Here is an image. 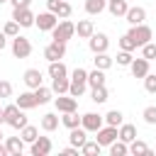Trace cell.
Masks as SVG:
<instances>
[{
  "label": "cell",
  "mask_w": 156,
  "mask_h": 156,
  "mask_svg": "<svg viewBox=\"0 0 156 156\" xmlns=\"http://www.w3.org/2000/svg\"><path fill=\"white\" fill-rule=\"evenodd\" d=\"M22 110H32V107H37V98H34V90H24V93H20V98L15 100Z\"/></svg>",
  "instance_id": "cell-20"
},
{
  "label": "cell",
  "mask_w": 156,
  "mask_h": 156,
  "mask_svg": "<svg viewBox=\"0 0 156 156\" xmlns=\"http://www.w3.org/2000/svg\"><path fill=\"white\" fill-rule=\"evenodd\" d=\"M107 88L105 85H95V88H90V100L93 102H98V105H102V102H107Z\"/></svg>",
  "instance_id": "cell-26"
},
{
  "label": "cell",
  "mask_w": 156,
  "mask_h": 156,
  "mask_svg": "<svg viewBox=\"0 0 156 156\" xmlns=\"http://www.w3.org/2000/svg\"><path fill=\"white\" fill-rule=\"evenodd\" d=\"M68 139H71V144L73 146H83L85 141H88V129H83V127H73L71 129V134H68Z\"/></svg>",
  "instance_id": "cell-21"
},
{
  "label": "cell",
  "mask_w": 156,
  "mask_h": 156,
  "mask_svg": "<svg viewBox=\"0 0 156 156\" xmlns=\"http://www.w3.org/2000/svg\"><path fill=\"white\" fill-rule=\"evenodd\" d=\"M29 54H32V41L27 37H22V34L12 37V56L15 58H27Z\"/></svg>",
  "instance_id": "cell-5"
},
{
  "label": "cell",
  "mask_w": 156,
  "mask_h": 156,
  "mask_svg": "<svg viewBox=\"0 0 156 156\" xmlns=\"http://www.w3.org/2000/svg\"><path fill=\"white\" fill-rule=\"evenodd\" d=\"M88 85H90V88H95V85H105V71H102V68L88 71Z\"/></svg>",
  "instance_id": "cell-29"
},
{
  "label": "cell",
  "mask_w": 156,
  "mask_h": 156,
  "mask_svg": "<svg viewBox=\"0 0 156 156\" xmlns=\"http://www.w3.org/2000/svg\"><path fill=\"white\" fill-rule=\"evenodd\" d=\"M105 124V115H98V112H85L80 117V127L88 129V132H98L100 127Z\"/></svg>",
  "instance_id": "cell-11"
},
{
  "label": "cell",
  "mask_w": 156,
  "mask_h": 156,
  "mask_svg": "<svg viewBox=\"0 0 156 156\" xmlns=\"http://www.w3.org/2000/svg\"><path fill=\"white\" fill-rule=\"evenodd\" d=\"M34 24L39 27V32H51V29L58 24V17H56L51 10H46V12H39V15H37Z\"/></svg>",
  "instance_id": "cell-8"
},
{
  "label": "cell",
  "mask_w": 156,
  "mask_h": 156,
  "mask_svg": "<svg viewBox=\"0 0 156 156\" xmlns=\"http://www.w3.org/2000/svg\"><path fill=\"white\" fill-rule=\"evenodd\" d=\"M124 122V115L119 112V110H110L107 115H105V124H112V127H119Z\"/></svg>",
  "instance_id": "cell-35"
},
{
  "label": "cell",
  "mask_w": 156,
  "mask_h": 156,
  "mask_svg": "<svg viewBox=\"0 0 156 156\" xmlns=\"http://www.w3.org/2000/svg\"><path fill=\"white\" fill-rule=\"evenodd\" d=\"M127 34L134 39V44H136V46L149 44V41H151V37H154V32H151V27H149V24H134Z\"/></svg>",
  "instance_id": "cell-4"
},
{
  "label": "cell",
  "mask_w": 156,
  "mask_h": 156,
  "mask_svg": "<svg viewBox=\"0 0 156 156\" xmlns=\"http://www.w3.org/2000/svg\"><path fill=\"white\" fill-rule=\"evenodd\" d=\"M85 88H88V71L85 68H76L71 73V88H68V93L73 98H80L85 93Z\"/></svg>",
  "instance_id": "cell-2"
},
{
  "label": "cell",
  "mask_w": 156,
  "mask_h": 156,
  "mask_svg": "<svg viewBox=\"0 0 156 156\" xmlns=\"http://www.w3.org/2000/svg\"><path fill=\"white\" fill-rule=\"evenodd\" d=\"M2 122H5V110L0 107V124H2Z\"/></svg>",
  "instance_id": "cell-49"
},
{
  "label": "cell",
  "mask_w": 156,
  "mask_h": 156,
  "mask_svg": "<svg viewBox=\"0 0 156 156\" xmlns=\"http://www.w3.org/2000/svg\"><path fill=\"white\" fill-rule=\"evenodd\" d=\"M73 34H76V24L71 20H61L51 29V39L54 41H68V39H73Z\"/></svg>",
  "instance_id": "cell-3"
},
{
  "label": "cell",
  "mask_w": 156,
  "mask_h": 156,
  "mask_svg": "<svg viewBox=\"0 0 156 156\" xmlns=\"http://www.w3.org/2000/svg\"><path fill=\"white\" fill-rule=\"evenodd\" d=\"M66 56V41H51L44 46V58L46 61H61Z\"/></svg>",
  "instance_id": "cell-9"
},
{
  "label": "cell",
  "mask_w": 156,
  "mask_h": 156,
  "mask_svg": "<svg viewBox=\"0 0 156 156\" xmlns=\"http://www.w3.org/2000/svg\"><path fill=\"white\" fill-rule=\"evenodd\" d=\"M29 146H32V149H29L32 156H46V154H51V149H54V144H51L49 136H37Z\"/></svg>",
  "instance_id": "cell-13"
},
{
  "label": "cell",
  "mask_w": 156,
  "mask_h": 156,
  "mask_svg": "<svg viewBox=\"0 0 156 156\" xmlns=\"http://www.w3.org/2000/svg\"><path fill=\"white\" fill-rule=\"evenodd\" d=\"M129 154H134V156H149V154H151V149H149L141 139H134V141L129 144Z\"/></svg>",
  "instance_id": "cell-30"
},
{
  "label": "cell",
  "mask_w": 156,
  "mask_h": 156,
  "mask_svg": "<svg viewBox=\"0 0 156 156\" xmlns=\"http://www.w3.org/2000/svg\"><path fill=\"white\" fill-rule=\"evenodd\" d=\"M5 110V124H10L12 129H22L24 124H29L27 122V117H24V110L15 102V105H7V107H2Z\"/></svg>",
  "instance_id": "cell-1"
},
{
  "label": "cell",
  "mask_w": 156,
  "mask_h": 156,
  "mask_svg": "<svg viewBox=\"0 0 156 156\" xmlns=\"http://www.w3.org/2000/svg\"><path fill=\"white\" fill-rule=\"evenodd\" d=\"M2 2H10V0H0V5H2Z\"/></svg>",
  "instance_id": "cell-51"
},
{
  "label": "cell",
  "mask_w": 156,
  "mask_h": 156,
  "mask_svg": "<svg viewBox=\"0 0 156 156\" xmlns=\"http://www.w3.org/2000/svg\"><path fill=\"white\" fill-rule=\"evenodd\" d=\"M22 80H24V85H27L29 90H34V88L41 85V71H39V68H27L24 76H22Z\"/></svg>",
  "instance_id": "cell-15"
},
{
  "label": "cell",
  "mask_w": 156,
  "mask_h": 156,
  "mask_svg": "<svg viewBox=\"0 0 156 156\" xmlns=\"http://www.w3.org/2000/svg\"><path fill=\"white\" fill-rule=\"evenodd\" d=\"M88 46H90L93 54H102V51H107L110 39H107V34H102V32H93V37L88 39Z\"/></svg>",
  "instance_id": "cell-12"
},
{
  "label": "cell",
  "mask_w": 156,
  "mask_h": 156,
  "mask_svg": "<svg viewBox=\"0 0 156 156\" xmlns=\"http://www.w3.org/2000/svg\"><path fill=\"white\" fill-rule=\"evenodd\" d=\"M93 32H95L93 20H80V22L76 24V34H78L80 39H90V37H93Z\"/></svg>",
  "instance_id": "cell-22"
},
{
  "label": "cell",
  "mask_w": 156,
  "mask_h": 156,
  "mask_svg": "<svg viewBox=\"0 0 156 156\" xmlns=\"http://www.w3.org/2000/svg\"><path fill=\"white\" fill-rule=\"evenodd\" d=\"M0 156H10V151H7V146L0 141Z\"/></svg>",
  "instance_id": "cell-48"
},
{
  "label": "cell",
  "mask_w": 156,
  "mask_h": 156,
  "mask_svg": "<svg viewBox=\"0 0 156 156\" xmlns=\"http://www.w3.org/2000/svg\"><path fill=\"white\" fill-rule=\"evenodd\" d=\"M129 154V144L122 141V139H115L110 144V156H127Z\"/></svg>",
  "instance_id": "cell-27"
},
{
  "label": "cell",
  "mask_w": 156,
  "mask_h": 156,
  "mask_svg": "<svg viewBox=\"0 0 156 156\" xmlns=\"http://www.w3.org/2000/svg\"><path fill=\"white\" fill-rule=\"evenodd\" d=\"M117 132H119L117 139H122V141H127V144H132V141L136 139V127H134V124H124V122H122Z\"/></svg>",
  "instance_id": "cell-23"
},
{
  "label": "cell",
  "mask_w": 156,
  "mask_h": 156,
  "mask_svg": "<svg viewBox=\"0 0 156 156\" xmlns=\"http://www.w3.org/2000/svg\"><path fill=\"white\" fill-rule=\"evenodd\" d=\"M20 136H22L27 144H32V141L39 136V129H37V127H32V124H24V127L20 129Z\"/></svg>",
  "instance_id": "cell-34"
},
{
  "label": "cell",
  "mask_w": 156,
  "mask_h": 156,
  "mask_svg": "<svg viewBox=\"0 0 156 156\" xmlns=\"http://www.w3.org/2000/svg\"><path fill=\"white\" fill-rule=\"evenodd\" d=\"M117 129H119V127H112V124H102V127L95 132V134H98V136H95V141H98L100 146H110V144H112V141L119 136V132H117Z\"/></svg>",
  "instance_id": "cell-6"
},
{
  "label": "cell",
  "mask_w": 156,
  "mask_h": 156,
  "mask_svg": "<svg viewBox=\"0 0 156 156\" xmlns=\"http://www.w3.org/2000/svg\"><path fill=\"white\" fill-rule=\"evenodd\" d=\"M107 7V0H85V12L88 15H100Z\"/></svg>",
  "instance_id": "cell-31"
},
{
  "label": "cell",
  "mask_w": 156,
  "mask_h": 156,
  "mask_svg": "<svg viewBox=\"0 0 156 156\" xmlns=\"http://www.w3.org/2000/svg\"><path fill=\"white\" fill-rule=\"evenodd\" d=\"M34 98H37V105H46V102H51V100H54V90H51V88L39 85V88H34Z\"/></svg>",
  "instance_id": "cell-24"
},
{
  "label": "cell",
  "mask_w": 156,
  "mask_h": 156,
  "mask_svg": "<svg viewBox=\"0 0 156 156\" xmlns=\"http://www.w3.org/2000/svg\"><path fill=\"white\" fill-rule=\"evenodd\" d=\"M68 88H71V78H68V76L51 78V90H54L56 95H63V93H68Z\"/></svg>",
  "instance_id": "cell-19"
},
{
  "label": "cell",
  "mask_w": 156,
  "mask_h": 156,
  "mask_svg": "<svg viewBox=\"0 0 156 156\" xmlns=\"http://www.w3.org/2000/svg\"><path fill=\"white\" fill-rule=\"evenodd\" d=\"M2 32H5V34H7L10 39H12V37H17V34H20V24H17L15 20H10V22H5V27H2Z\"/></svg>",
  "instance_id": "cell-40"
},
{
  "label": "cell",
  "mask_w": 156,
  "mask_h": 156,
  "mask_svg": "<svg viewBox=\"0 0 156 156\" xmlns=\"http://www.w3.org/2000/svg\"><path fill=\"white\" fill-rule=\"evenodd\" d=\"M93 63H95V68H102V71H107V68L115 63V58H112V56H107V51H102V54H95Z\"/></svg>",
  "instance_id": "cell-28"
},
{
  "label": "cell",
  "mask_w": 156,
  "mask_h": 156,
  "mask_svg": "<svg viewBox=\"0 0 156 156\" xmlns=\"http://www.w3.org/2000/svg\"><path fill=\"white\" fill-rule=\"evenodd\" d=\"M54 105L58 112H76L78 110V98H73L71 93H63L58 98H54Z\"/></svg>",
  "instance_id": "cell-10"
},
{
  "label": "cell",
  "mask_w": 156,
  "mask_h": 156,
  "mask_svg": "<svg viewBox=\"0 0 156 156\" xmlns=\"http://www.w3.org/2000/svg\"><path fill=\"white\" fill-rule=\"evenodd\" d=\"M100 149H102V146H100L98 141H90V139H88V141L80 146V154H85V156H95V154H100Z\"/></svg>",
  "instance_id": "cell-36"
},
{
  "label": "cell",
  "mask_w": 156,
  "mask_h": 156,
  "mask_svg": "<svg viewBox=\"0 0 156 156\" xmlns=\"http://www.w3.org/2000/svg\"><path fill=\"white\" fill-rule=\"evenodd\" d=\"M61 154H63V156H78V146H73V144H71V146L61 149Z\"/></svg>",
  "instance_id": "cell-45"
},
{
  "label": "cell",
  "mask_w": 156,
  "mask_h": 156,
  "mask_svg": "<svg viewBox=\"0 0 156 156\" xmlns=\"http://www.w3.org/2000/svg\"><path fill=\"white\" fill-rule=\"evenodd\" d=\"M10 95H12V83L10 80H0V100H5Z\"/></svg>",
  "instance_id": "cell-44"
},
{
  "label": "cell",
  "mask_w": 156,
  "mask_h": 156,
  "mask_svg": "<svg viewBox=\"0 0 156 156\" xmlns=\"http://www.w3.org/2000/svg\"><path fill=\"white\" fill-rule=\"evenodd\" d=\"M141 117H144V122H146V124H156V105H149V107H144Z\"/></svg>",
  "instance_id": "cell-39"
},
{
  "label": "cell",
  "mask_w": 156,
  "mask_h": 156,
  "mask_svg": "<svg viewBox=\"0 0 156 156\" xmlns=\"http://www.w3.org/2000/svg\"><path fill=\"white\" fill-rule=\"evenodd\" d=\"M115 61H117V66H129L134 61V56H132V51H122L119 49V54L115 56Z\"/></svg>",
  "instance_id": "cell-38"
},
{
  "label": "cell",
  "mask_w": 156,
  "mask_h": 156,
  "mask_svg": "<svg viewBox=\"0 0 156 156\" xmlns=\"http://www.w3.org/2000/svg\"><path fill=\"white\" fill-rule=\"evenodd\" d=\"M58 115H54V112H46L44 117H41V129L44 132H54V129H58Z\"/></svg>",
  "instance_id": "cell-25"
},
{
  "label": "cell",
  "mask_w": 156,
  "mask_h": 156,
  "mask_svg": "<svg viewBox=\"0 0 156 156\" xmlns=\"http://www.w3.org/2000/svg\"><path fill=\"white\" fill-rule=\"evenodd\" d=\"M12 2V7H29L32 5V0H10Z\"/></svg>",
  "instance_id": "cell-46"
},
{
  "label": "cell",
  "mask_w": 156,
  "mask_h": 156,
  "mask_svg": "<svg viewBox=\"0 0 156 156\" xmlns=\"http://www.w3.org/2000/svg\"><path fill=\"white\" fill-rule=\"evenodd\" d=\"M2 136H5V134H2V129H0V141H2Z\"/></svg>",
  "instance_id": "cell-50"
},
{
  "label": "cell",
  "mask_w": 156,
  "mask_h": 156,
  "mask_svg": "<svg viewBox=\"0 0 156 156\" xmlns=\"http://www.w3.org/2000/svg\"><path fill=\"white\" fill-rule=\"evenodd\" d=\"M49 76H51V78L68 76V68L63 66V61H49Z\"/></svg>",
  "instance_id": "cell-32"
},
{
  "label": "cell",
  "mask_w": 156,
  "mask_h": 156,
  "mask_svg": "<svg viewBox=\"0 0 156 156\" xmlns=\"http://www.w3.org/2000/svg\"><path fill=\"white\" fill-rule=\"evenodd\" d=\"M5 46H7V34H5L2 29H0V51H2Z\"/></svg>",
  "instance_id": "cell-47"
},
{
  "label": "cell",
  "mask_w": 156,
  "mask_h": 156,
  "mask_svg": "<svg viewBox=\"0 0 156 156\" xmlns=\"http://www.w3.org/2000/svg\"><path fill=\"white\" fill-rule=\"evenodd\" d=\"M119 49H122V51H134L136 44H134V39H132L129 34H124V37H119Z\"/></svg>",
  "instance_id": "cell-41"
},
{
  "label": "cell",
  "mask_w": 156,
  "mask_h": 156,
  "mask_svg": "<svg viewBox=\"0 0 156 156\" xmlns=\"http://www.w3.org/2000/svg\"><path fill=\"white\" fill-rule=\"evenodd\" d=\"M61 124H63V127H68V129H73V127H80V117H78V112H63V117H61Z\"/></svg>",
  "instance_id": "cell-33"
},
{
  "label": "cell",
  "mask_w": 156,
  "mask_h": 156,
  "mask_svg": "<svg viewBox=\"0 0 156 156\" xmlns=\"http://www.w3.org/2000/svg\"><path fill=\"white\" fill-rule=\"evenodd\" d=\"M129 71H132V76L134 78H144L146 73H149V58H134L132 63H129Z\"/></svg>",
  "instance_id": "cell-16"
},
{
  "label": "cell",
  "mask_w": 156,
  "mask_h": 156,
  "mask_svg": "<svg viewBox=\"0 0 156 156\" xmlns=\"http://www.w3.org/2000/svg\"><path fill=\"white\" fill-rule=\"evenodd\" d=\"M54 15H56V17H61V20H66V17H71V2H68V0H61Z\"/></svg>",
  "instance_id": "cell-37"
},
{
  "label": "cell",
  "mask_w": 156,
  "mask_h": 156,
  "mask_svg": "<svg viewBox=\"0 0 156 156\" xmlns=\"http://www.w3.org/2000/svg\"><path fill=\"white\" fill-rule=\"evenodd\" d=\"M107 10L112 17H124L129 5H127V0H107Z\"/></svg>",
  "instance_id": "cell-18"
},
{
  "label": "cell",
  "mask_w": 156,
  "mask_h": 156,
  "mask_svg": "<svg viewBox=\"0 0 156 156\" xmlns=\"http://www.w3.org/2000/svg\"><path fill=\"white\" fill-rule=\"evenodd\" d=\"M141 56L149 58V61H154V58H156V44H154V41L144 44V46H141Z\"/></svg>",
  "instance_id": "cell-42"
},
{
  "label": "cell",
  "mask_w": 156,
  "mask_h": 156,
  "mask_svg": "<svg viewBox=\"0 0 156 156\" xmlns=\"http://www.w3.org/2000/svg\"><path fill=\"white\" fill-rule=\"evenodd\" d=\"M24 139L22 136H5V146H7V151H10V156H20L22 151H24Z\"/></svg>",
  "instance_id": "cell-17"
},
{
  "label": "cell",
  "mask_w": 156,
  "mask_h": 156,
  "mask_svg": "<svg viewBox=\"0 0 156 156\" xmlns=\"http://www.w3.org/2000/svg\"><path fill=\"white\" fill-rule=\"evenodd\" d=\"M12 20L20 24V27H32L37 15L29 10V7H12Z\"/></svg>",
  "instance_id": "cell-7"
},
{
  "label": "cell",
  "mask_w": 156,
  "mask_h": 156,
  "mask_svg": "<svg viewBox=\"0 0 156 156\" xmlns=\"http://www.w3.org/2000/svg\"><path fill=\"white\" fill-rule=\"evenodd\" d=\"M144 88H146V93H156V73H146L144 76Z\"/></svg>",
  "instance_id": "cell-43"
},
{
  "label": "cell",
  "mask_w": 156,
  "mask_h": 156,
  "mask_svg": "<svg viewBox=\"0 0 156 156\" xmlns=\"http://www.w3.org/2000/svg\"><path fill=\"white\" fill-rule=\"evenodd\" d=\"M124 20L129 22V27H134V24H144V22H146V10L139 7V5H136V7H129L127 15H124Z\"/></svg>",
  "instance_id": "cell-14"
}]
</instances>
